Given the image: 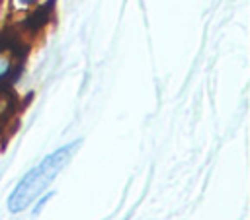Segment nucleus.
I'll return each mask as SVG.
<instances>
[{"label": "nucleus", "mask_w": 250, "mask_h": 220, "mask_svg": "<svg viewBox=\"0 0 250 220\" xmlns=\"http://www.w3.org/2000/svg\"><path fill=\"white\" fill-rule=\"evenodd\" d=\"M78 146H80V140L64 144V146L57 148L55 152H51L49 156H45L35 167H31L20 179V183L14 187V191L10 193V197H8V210L14 212V214L23 212L37 197H41L43 191L55 181V177L70 162V158H72V154L76 152Z\"/></svg>", "instance_id": "nucleus-1"}, {"label": "nucleus", "mask_w": 250, "mask_h": 220, "mask_svg": "<svg viewBox=\"0 0 250 220\" xmlns=\"http://www.w3.org/2000/svg\"><path fill=\"white\" fill-rule=\"evenodd\" d=\"M18 68V53L14 45H8L0 39V84H6Z\"/></svg>", "instance_id": "nucleus-2"}, {"label": "nucleus", "mask_w": 250, "mask_h": 220, "mask_svg": "<svg viewBox=\"0 0 250 220\" xmlns=\"http://www.w3.org/2000/svg\"><path fill=\"white\" fill-rule=\"evenodd\" d=\"M10 113H12V97L0 92V127H2V123L8 119Z\"/></svg>", "instance_id": "nucleus-3"}, {"label": "nucleus", "mask_w": 250, "mask_h": 220, "mask_svg": "<svg viewBox=\"0 0 250 220\" xmlns=\"http://www.w3.org/2000/svg\"><path fill=\"white\" fill-rule=\"evenodd\" d=\"M49 199H51V195H47V197H41V201H39V204L35 206V214H37V212H39V210L43 208V204H45V202H47Z\"/></svg>", "instance_id": "nucleus-4"}, {"label": "nucleus", "mask_w": 250, "mask_h": 220, "mask_svg": "<svg viewBox=\"0 0 250 220\" xmlns=\"http://www.w3.org/2000/svg\"><path fill=\"white\" fill-rule=\"evenodd\" d=\"M35 2H37V0H18L20 6H33Z\"/></svg>", "instance_id": "nucleus-5"}]
</instances>
